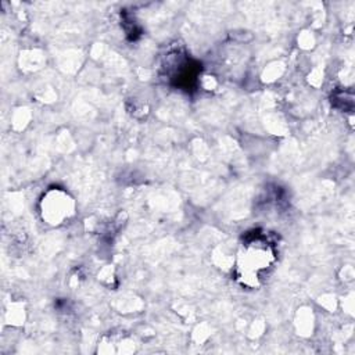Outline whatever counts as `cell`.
Returning <instances> with one entry per match:
<instances>
[{
	"label": "cell",
	"instance_id": "1",
	"mask_svg": "<svg viewBox=\"0 0 355 355\" xmlns=\"http://www.w3.org/2000/svg\"><path fill=\"white\" fill-rule=\"evenodd\" d=\"M273 261V251L266 241L259 239L247 243L244 251L240 254V270L243 279L250 282H257L261 273L266 270Z\"/></svg>",
	"mask_w": 355,
	"mask_h": 355
},
{
	"label": "cell",
	"instance_id": "2",
	"mask_svg": "<svg viewBox=\"0 0 355 355\" xmlns=\"http://www.w3.org/2000/svg\"><path fill=\"white\" fill-rule=\"evenodd\" d=\"M72 212V200L62 191L47 193L42 201L43 219L51 225H60Z\"/></svg>",
	"mask_w": 355,
	"mask_h": 355
}]
</instances>
